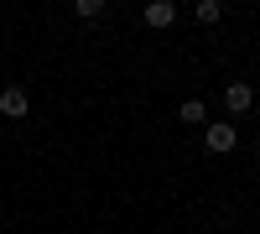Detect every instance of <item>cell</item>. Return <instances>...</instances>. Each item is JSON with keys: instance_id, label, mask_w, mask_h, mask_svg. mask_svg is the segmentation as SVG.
Instances as JSON below:
<instances>
[{"instance_id": "1", "label": "cell", "mask_w": 260, "mask_h": 234, "mask_svg": "<svg viewBox=\"0 0 260 234\" xmlns=\"http://www.w3.org/2000/svg\"><path fill=\"white\" fill-rule=\"evenodd\" d=\"M250 104H255V89L250 83H224V110L240 120V115H250Z\"/></svg>"}, {"instance_id": "2", "label": "cell", "mask_w": 260, "mask_h": 234, "mask_svg": "<svg viewBox=\"0 0 260 234\" xmlns=\"http://www.w3.org/2000/svg\"><path fill=\"white\" fill-rule=\"evenodd\" d=\"M141 21H146L151 31H167L172 21H177V6H172V0H151V6L141 11Z\"/></svg>"}, {"instance_id": "3", "label": "cell", "mask_w": 260, "mask_h": 234, "mask_svg": "<svg viewBox=\"0 0 260 234\" xmlns=\"http://www.w3.org/2000/svg\"><path fill=\"white\" fill-rule=\"evenodd\" d=\"M203 141H208V151H219V156H224V151H234V146H240V130L224 120V125H208Z\"/></svg>"}, {"instance_id": "4", "label": "cell", "mask_w": 260, "mask_h": 234, "mask_svg": "<svg viewBox=\"0 0 260 234\" xmlns=\"http://www.w3.org/2000/svg\"><path fill=\"white\" fill-rule=\"evenodd\" d=\"M26 110H31V99H26V89H16V83H11V89L0 94V115H6V120H21Z\"/></svg>"}, {"instance_id": "5", "label": "cell", "mask_w": 260, "mask_h": 234, "mask_svg": "<svg viewBox=\"0 0 260 234\" xmlns=\"http://www.w3.org/2000/svg\"><path fill=\"white\" fill-rule=\"evenodd\" d=\"M198 21H203V26H219V21H224V6H219V0H198Z\"/></svg>"}, {"instance_id": "6", "label": "cell", "mask_w": 260, "mask_h": 234, "mask_svg": "<svg viewBox=\"0 0 260 234\" xmlns=\"http://www.w3.org/2000/svg\"><path fill=\"white\" fill-rule=\"evenodd\" d=\"M177 115H182L187 125H203V120H208V104H203V99H187V104H182Z\"/></svg>"}, {"instance_id": "7", "label": "cell", "mask_w": 260, "mask_h": 234, "mask_svg": "<svg viewBox=\"0 0 260 234\" xmlns=\"http://www.w3.org/2000/svg\"><path fill=\"white\" fill-rule=\"evenodd\" d=\"M73 11H78V16H83V21H94V16H99V11H104V0H78V6H73Z\"/></svg>"}]
</instances>
